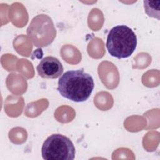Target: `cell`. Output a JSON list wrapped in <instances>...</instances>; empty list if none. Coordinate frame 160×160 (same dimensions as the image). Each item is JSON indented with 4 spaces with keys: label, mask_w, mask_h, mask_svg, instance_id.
I'll return each instance as SVG.
<instances>
[{
    "label": "cell",
    "mask_w": 160,
    "mask_h": 160,
    "mask_svg": "<svg viewBox=\"0 0 160 160\" xmlns=\"http://www.w3.org/2000/svg\"><path fill=\"white\" fill-rule=\"evenodd\" d=\"M38 74L42 78L56 79L62 75L63 66L60 61L53 56L44 58L37 66Z\"/></svg>",
    "instance_id": "obj_5"
},
{
    "label": "cell",
    "mask_w": 160,
    "mask_h": 160,
    "mask_svg": "<svg viewBox=\"0 0 160 160\" xmlns=\"http://www.w3.org/2000/svg\"><path fill=\"white\" fill-rule=\"evenodd\" d=\"M41 155L46 160H73L75 148L68 137L53 134L44 141L41 148Z\"/></svg>",
    "instance_id": "obj_3"
},
{
    "label": "cell",
    "mask_w": 160,
    "mask_h": 160,
    "mask_svg": "<svg viewBox=\"0 0 160 160\" xmlns=\"http://www.w3.org/2000/svg\"><path fill=\"white\" fill-rule=\"evenodd\" d=\"M94 87L92 77L83 69H78L66 71L61 75L57 89L62 97L79 102L89 98Z\"/></svg>",
    "instance_id": "obj_1"
},
{
    "label": "cell",
    "mask_w": 160,
    "mask_h": 160,
    "mask_svg": "<svg viewBox=\"0 0 160 160\" xmlns=\"http://www.w3.org/2000/svg\"><path fill=\"white\" fill-rule=\"evenodd\" d=\"M27 34L35 46L44 47L52 42L56 29L49 16L39 14L32 19L27 29Z\"/></svg>",
    "instance_id": "obj_4"
},
{
    "label": "cell",
    "mask_w": 160,
    "mask_h": 160,
    "mask_svg": "<svg viewBox=\"0 0 160 160\" xmlns=\"http://www.w3.org/2000/svg\"><path fill=\"white\" fill-rule=\"evenodd\" d=\"M106 45L111 56L118 59L127 58L136 48L137 37L129 27L118 25L109 31Z\"/></svg>",
    "instance_id": "obj_2"
},
{
    "label": "cell",
    "mask_w": 160,
    "mask_h": 160,
    "mask_svg": "<svg viewBox=\"0 0 160 160\" xmlns=\"http://www.w3.org/2000/svg\"><path fill=\"white\" fill-rule=\"evenodd\" d=\"M144 7L146 13L150 17L159 20L160 1H144Z\"/></svg>",
    "instance_id": "obj_6"
}]
</instances>
